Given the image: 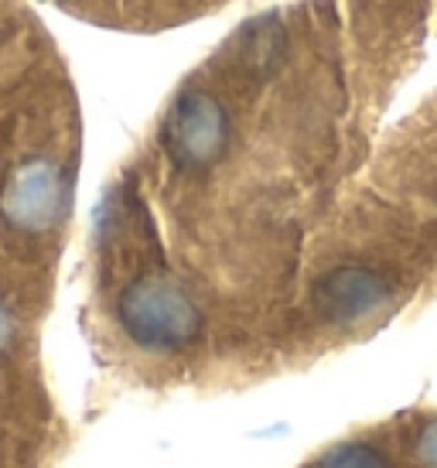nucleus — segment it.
<instances>
[{
  "instance_id": "nucleus-1",
  "label": "nucleus",
  "mask_w": 437,
  "mask_h": 468,
  "mask_svg": "<svg viewBox=\"0 0 437 468\" xmlns=\"http://www.w3.org/2000/svg\"><path fill=\"white\" fill-rule=\"evenodd\" d=\"M69 441L41 359L38 312L0 277V468H55Z\"/></svg>"
},
{
  "instance_id": "nucleus-2",
  "label": "nucleus",
  "mask_w": 437,
  "mask_h": 468,
  "mask_svg": "<svg viewBox=\"0 0 437 468\" xmlns=\"http://www.w3.org/2000/svg\"><path fill=\"white\" fill-rule=\"evenodd\" d=\"M232 144V113L216 92L202 86L181 90L157 127V147L167 165L185 175H206L226 157Z\"/></svg>"
},
{
  "instance_id": "nucleus-3",
  "label": "nucleus",
  "mask_w": 437,
  "mask_h": 468,
  "mask_svg": "<svg viewBox=\"0 0 437 468\" xmlns=\"http://www.w3.org/2000/svg\"><path fill=\"white\" fill-rule=\"evenodd\" d=\"M397 468H437V407L389 417Z\"/></svg>"
}]
</instances>
